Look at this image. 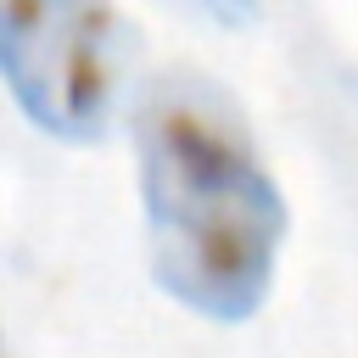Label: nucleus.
I'll return each mask as SVG.
<instances>
[{
    "label": "nucleus",
    "instance_id": "1",
    "mask_svg": "<svg viewBox=\"0 0 358 358\" xmlns=\"http://www.w3.org/2000/svg\"><path fill=\"white\" fill-rule=\"evenodd\" d=\"M134 162L157 285L201 319H252L274 285L285 201L241 101L196 67L157 73L134 106Z\"/></svg>",
    "mask_w": 358,
    "mask_h": 358
},
{
    "label": "nucleus",
    "instance_id": "3",
    "mask_svg": "<svg viewBox=\"0 0 358 358\" xmlns=\"http://www.w3.org/2000/svg\"><path fill=\"white\" fill-rule=\"evenodd\" d=\"M218 17H252V0H207Z\"/></svg>",
    "mask_w": 358,
    "mask_h": 358
},
{
    "label": "nucleus",
    "instance_id": "2",
    "mask_svg": "<svg viewBox=\"0 0 358 358\" xmlns=\"http://www.w3.org/2000/svg\"><path fill=\"white\" fill-rule=\"evenodd\" d=\"M112 0H0V73L56 140H95L117 95Z\"/></svg>",
    "mask_w": 358,
    "mask_h": 358
}]
</instances>
